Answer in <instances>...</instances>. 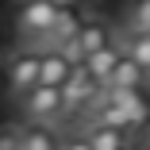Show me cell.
<instances>
[{
    "label": "cell",
    "mask_w": 150,
    "mask_h": 150,
    "mask_svg": "<svg viewBox=\"0 0 150 150\" xmlns=\"http://www.w3.org/2000/svg\"><path fill=\"white\" fill-rule=\"evenodd\" d=\"M100 88H104V85L93 77V69H88L85 62H77V66L69 69L66 85H62V104H66V112H85L88 104L96 100Z\"/></svg>",
    "instance_id": "cell-1"
},
{
    "label": "cell",
    "mask_w": 150,
    "mask_h": 150,
    "mask_svg": "<svg viewBox=\"0 0 150 150\" xmlns=\"http://www.w3.org/2000/svg\"><path fill=\"white\" fill-rule=\"evenodd\" d=\"M23 115L27 119H58V115H66V104H62V88L58 85H31L23 93Z\"/></svg>",
    "instance_id": "cell-2"
},
{
    "label": "cell",
    "mask_w": 150,
    "mask_h": 150,
    "mask_svg": "<svg viewBox=\"0 0 150 150\" xmlns=\"http://www.w3.org/2000/svg\"><path fill=\"white\" fill-rule=\"evenodd\" d=\"M39 66H42V54L39 50H23L8 62V93L23 96L31 85H39Z\"/></svg>",
    "instance_id": "cell-3"
},
{
    "label": "cell",
    "mask_w": 150,
    "mask_h": 150,
    "mask_svg": "<svg viewBox=\"0 0 150 150\" xmlns=\"http://www.w3.org/2000/svg\"><path fill=\"white\" fill-rule=\"evenodd\" d=\"M58 0H27V4L19 8V31L27 35V39H35V35H42L46 27L54 23V16H58Z\"/></svg>",
    "instance_id": "cell-4"
},
{
    "label": "cell",
    "mask_w": 150,
    "mask_h": 150,
    "mask_svg": "<svg viewBox=\"0 0 150 150\" xmlns=\"http://www.w3.org/2000/svg\"><path fill=\"white\" fill-rule=\"evenodd\" d=\"M85 142L93 146V150H119V146L131 142V127H119V123H104V119H96V123H88Z\"/></svg>",
    "instance_id": "cell-5"
},
{
    "label": "cell",
    "mask_w": 150,
    "mask_h": 150,
    "mask_svg": "<svg viewBox=\"0 0 150 150\" xmlns=\"http://www.w3.org/2000/svg\"><path fill=\"white\" fill-rule=\"evenodd\" d=\"M146 81V69L135 62V58L123 50V58H119V62H115V69L108 73V81H104V88H139Z\"/></svg>",
    "instance_id": "cell-6"
},
{
    "label": "cell",
    "mask_w": 150,
    "mask_h": 150,
    "mask_svg": "<svg viewBox=\"0 0 150 150\" xmlns=\"http://www.w3.org/2000/svg\"><path fill=\"white\" fill-rule=\"evenodd\" d=\"M39 54H42L39 81H42V85H58V88H62V85H66V77H69V69H73V62H69L62 50H39Z\"/></svg>",
    "instance_id": "cell-7"
},
{
    "label": "cell",
    "mask_w": 150,
    "mask_h": 150,
    "mask_svg": "<svg viewBox=\"0 0 150 150\" xmlns=\"http://www.w3.org/2000/svg\"><path fill=\"white\" fill-rule=\"evenodd\" d=\"M58 146V131L46 127V119H31L19 131V150H54Z\"/></svg>",
    "instance_id": "cell-8"
},
{
    "label": "cell",
    "mask_w": 150,
    "mask_h": 150,
    "mask_svg": "<svg viewBox=\"0 0 150 150\" xmlns=\"http://www.w3.org/2000/svg\"><path fill=\"white\" fill-rule=\"evenodd\" d=\"M73 42H77V50H81V58H88L93 50H100V46H108L112 42V35H108V27L104 23H81L77 27V35H73Z\"/></svg>",
    "instance_id": "cell-9"
},
{
    "label": "cell",
    "mask_w": 150,
    "mask_h": 150,
    "mask_svg": "<svg viewBox=\"0 0 150 150\" xmlns=\"http://www.w3.org/2000/svg\"><path fill=\"white\" fill-rule=\"evenodd\" d=\"M119 58H123V46L108 42V46H100V50H93V54H88V58H85V66L93 69V77L104 85V81H108V73L115 69V62H119Z\"/></svg>",
    "instance_id": "cell-10"
},
{
    "label": "cell",
    "mask_w": 150,
    "mask_h": 150,
    "mask_svg": "<svg viewBox=\"0 0 150 150\" xmlns=\"http://www.w3.org/2000/svg\"><path fill=\"white\" fill-rule=\"evenodd\" d=\"M123 50L135 58V62L146 69V77H150V31H131L127 42H123Z\"/></svg>",
    "instance_id": "cell-11"
},
{
    "label": "cell",
    "mask_w": 150,
    "mask_h": 150,
    "mask_svg": "<svg viewBox=\"0 0 150 150\" xmlns=\"http://www.w3.org/2000/svg\"><path fill=\"white\" fill-rule=\"evenodd\" d=\"M127 27H131V31H150V0H135V4H131Z\"/></svg>",
    "instance_id": "cell-12"
},
{
    "label": "cell",
    "mask_w": 150,
    "mask_h": 150,
    "mask_svg": "<svg viewBox=\"0 0 150 150\" xmlns=\"http://www.w3.org/2000/svg\"><path fill=\"white\" fill-rule=\"evenodd\" d=\"M4 146H19V135H0V150Z\"/></svg>",
    "instance_id": "cell-13"
},
{
    "label": "cell",
    "mask_w": 150,
    "mask_h": 150,
    "mask_svg": "<svg viewBox=\"0 0 150 150\" xmlns=\"http://www.w3.org/2000/svg\"><path fill=\"white\" fill-rule=\"evenodd\" d=\"M58 4H69V0H58Z\"/></svg>",
    "instance_id": "cell-14"
},
{
    "label": "cell",
    "mask_w": 150,
    "mask_h": 150,
    "mask_svg": "<svg viewBox=\"0 0 150 150\" xmlns=\"http://www.w3.org/2000/svg\"><path fill=\"white\" fill-rule=\"evenodd\" d=\"M146 142H150V139H146Z\"/></svg>",
    "instance_id": "cell-15"
}]
</instances>
